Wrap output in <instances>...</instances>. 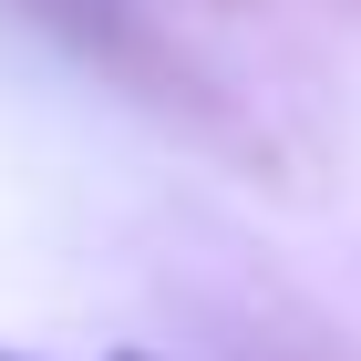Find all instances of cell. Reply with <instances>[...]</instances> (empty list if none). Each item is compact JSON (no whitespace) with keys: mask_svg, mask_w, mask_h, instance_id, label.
<instances>
[{"mask_svg":"<svg viewBox=\"0 0 361 361\" xmlns=\"http://www.w3.org/2000/svg\"><path fill=\"white\" fill-rule=\"evenodd\" d=\"M0 361H52V351H0ZM93 361H155V351H93Z\"/></svg>","mask_w":361,"mask_h":361,"instance_id":"6da1fadb","label":"cell"}]
</instances>
